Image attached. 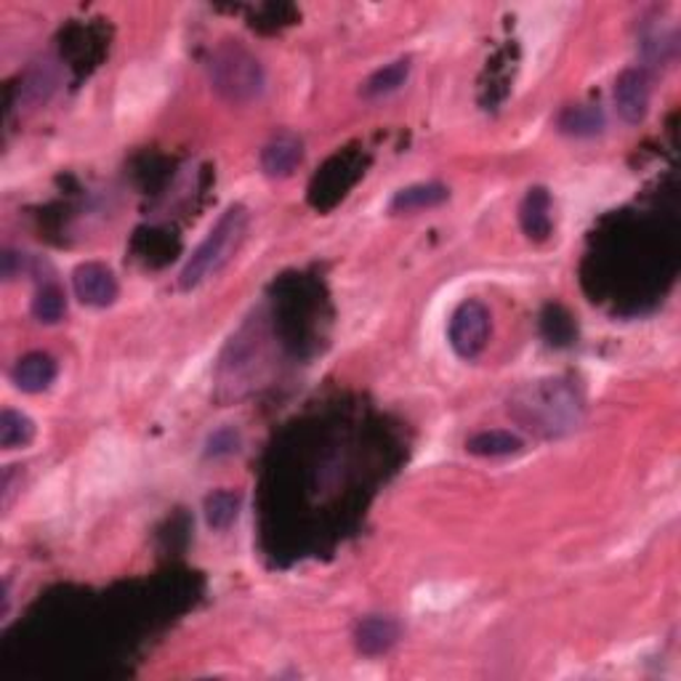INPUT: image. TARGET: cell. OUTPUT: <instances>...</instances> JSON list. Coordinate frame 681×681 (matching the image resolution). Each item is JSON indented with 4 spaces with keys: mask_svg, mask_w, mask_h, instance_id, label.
Returning <instances> with one entry per match:
<instances>
[{
    "mask_svg": "<svg viewBox=\"0 0 681 681\" xmlns=\"http://www.w3.org/2000/svg\"><path fill=\"white\" fill-rule=\"evenodd\" d=\"M248 224H251V213L242 202L229 206L221 219L216 221L208 238L195 248V253L189 255L185 270L179 272V287L181 291H195L202 283L216 277L229 261L234 259L240 251V245L245 242Z\"/></svg>",
    "mask_w": 681,
    "mask_h": 681,
    "instance_id": "7a4b0ae2",
    "label": "cell"
},
{
    "mask_svg": "<svg viewBox=\"0 0 681 681\" xmlns=\"http://www.w3.org/2000/svg\"><path fill=\"white\" fill-rule=\"evenodd\" d=\"M242 509V493L238 490H216L206 497V522L216 533H224L238 522Z\"/></svg>",
    "mask_w": 681,
    "mask_h": 681,
    "instance_id": "5bb4252c",
    "label": "cell"
},
{
    "mask_svg": "<svg viewBox=\"0 0 681 681\" xmlns=\"http://www.w3.org/2000/svg\"><path fill=\"white\" fill-rule=\"evenodd\" d=\"M402 637V628L395 618H384V615H368L355 628V647L365 658H381Z\"/></svg>",
    "mask_w": 681,
    "mask_h": 681,
    "instance_id": "ba28073f",
    "label": "cell"
},
{
    "mask_svg": "<svg viewBox=\"0 0 681 681\" xmlns=\"http://www.w3.org/2000/svg\"><path fill=\"white\" fill-rule=\"evenodd\" d=\"M240 450V431L232 426L224 429H216L206 442V458H227L234 455Z\"/></svg>",
    "mask_w": 681,
    "mask_h": 681,
    "instance_id": "ac0fdd59",
    "label": "cell"
},
{
    "mask_svg": "<svg viewBox=\"0 0 681 681\" xmlns=\"http://www.w3.org/2000/svg\"><path fill=\"white\" fill-rule=\"evenodd\" d=\"M652 99V81L650 72L645 67H628L615 81V107L618 115L624 117L628 126H639L645 123L647 113H650Z\"/></svg>",
    "mask_w": 681,
    "mask_h": 681,
    "instance_id": "5b68a950",
    "label": "cell"
},
{
    "mask_svg": "<svg viewBox=\"0 0 681 681\" xmlns=\"http://www.w3.org/2000/svg\"><path fill=\"white\" fill-rule=\"evenodd\" d=\"M28 270V255L17 253V251H3L0 255V274H3V280L9 283V280H14Z\"/></svg>",
    "mask_w": 681,
    "mask_h": 681,
    "instance_id": "d6986e66",
    "label": "cell"
},
{
    "mask_svg": "<svg viewBox=\"0 0 681 681\" xmlns=\"http://www.w3.org/2000/svg\"><path fill=\"white\" fill-rule=\"evenodd\" d=\"M509 412L516 423L533 434L556 440L573 434L583 423V397L578 386L567 378H541L530 381L509 397Z\"/></svg>",
    "mask_w": 681,
    "mask_h": 681,
    "instance_id": "6da1fadb",
    "label": "cell"
},
{
    "mask_svg": "<svg viewBox=\"0 0 681 681\" xmlns=\"http://www.w3.org/2000/svg\"><path fill=\"white\" fill-rule=\"evenodd\" d=\"M56 376L59 363L51 355H45V352H30L11 370V381L24 395H41V391L56 381Z\"/></svg>",
    "mask_w": 681,
    "mask_h": 681,
    "instance_id": "9c48e42d",
    "label": "cell"
},
{
    "mask_svg": "<svg viewBox=\"0 0 681 681\" xmlns=\"http://www.w3.org/2000/svg\"><path fill=\"white\" fill-rule=\"evenodd\" d=\"M522 232L533 242H546L554 232L552 219V195L546 187H530L520 206Z\"/></svg>",
    "mask_w": 681,
    "mask_h": 681,
    "instance_id": "30bf717a",
    "label": "cell"
},
{
    "mask_svg": "<svg viewBox=\"0 0 681 681\" xmlns=\"http://www.w3.org/2000/svg\"><path fill=\"white\" fill-rule=\"evenodd\" d=\"M35 440V421L24 412L6 408L0 412V448L3 450H17L28 448Z\"/></svg>",
    "mask_w": 681,
    "mask_h": 681,
    "instance_id": "2e32d148",
    "label": "cell"
},
{
    "mask_svg": "<svg viewBox=\"0 0 681 681\" xmlns=\"http://www.w3.org/2000/svg\"><path fill=\"white\" fill-rule=\"evenodd\" d=\"M301 163H304V142L291 130L272 136L261 149V170L270 179H287Z\"/></svg>",
    "mask_w": 681,
    "mask_h": 681,
    "instance_id": "52a82bcc",
    "label": "cell"
},
{
    "mask_svg": "<svg viewBox=\"0 0 681 681\" xmlns=\"http://www.w3.org/2000/svg\"><path fill=\"white\" fill-rule=\"evenodd\" d=\"M448 338L461 359H476L488 349L490 340V310L476 298H467L455 306L450 317Z\"/></svg>",
    "mask_w": 681,
    "mask_h": 681,
    "instance_id": "277c9868",
    "label": "cell"
},
{
    "mask_svg": "<svg viewBox=\"0 0 681 681\" xmlns=\"http://www.w3.org/2000/svg\"><path fill=\"white\" fill-rule=\"evenodd\" d=\"M410 75V59H397V62L386 64V67L376 70L368 81L363 83V96L365 99H381V96L395 94L405 85Z\"/></svg>",
    "mask_w": 681,
    "mask_h": 681,
    "instance_id": "9a60e30c",
    "label": "cell"
},
{
    "mask_svg": "<svg viewBox=\"0 0 681 681\" xmlns=\"http://www.w3.org/2000/svg\"><path fill=\"white\" fill-rule=\"evenodd\" d=\"M211 85L221 99L232 104L259 102L266 88L261 62L242 43H221L208 62Z\"/></svg>",
    "mask_w": 681,
    "mask_h": 681,
    "instance_id": "3957f363",
    "label": "cell"
},
{
    "mask_svg": "<svg viewBox=\"0 0 681 681\" xmlns=\"http://www.w3.org/2000/svg\"><path fill=\"white\" fill-rule=\"evenodd\" d=\"M525 448L522 437L511 434L506 429H490V431H476L474 437L467 440V450L471 455L480 458H503L514 455Z\"/></svg>",
    "mask_w": 681,
    "mask_h": 681,
    "instance_id": "4fadbf2b",
    "label": "cell"
},
{
    "mask_svg": "<svg viewBox=\"0 0 681 681\" xmlns=\"http://www.w3.org/2000/svg\"><path fill=\"white\" fill-rule=\"evenodd\" d=\"M72 291L81 304L94 306V310H107L121 296L115 272L99 261H85L72 272Z\"/></svg>",
    "mask_w": 681,
    "mask_h": 681,
    "instance_id": "8992f818",
    "label": "cell"
},
{
    "mask_svg": "<svg viewBox=\"0 0 681 681\" xmlns=\"http://www.w3.org/2000/svg\"><path fill=\"white\" fill-rule=\"evenodd\" d=\"M450 200V189L440 181H421V185H410L395 192L389 202V213H418L429 211V208L442 206Z\"/></svg>",
    "mask_w": 681,
    "mask_h": 681,
    "instance_id": "7c38bea8",
    "label": "cell"
},
{
    "mask_svg": "<svg viewBox=\"0 0 681 681\" xmlns=\"http://www.w3.org/2000/svg\"><path fill=\"white\" fill-rule=\"evenodd\" d=\"M64 314H67V298L64 291L56 283H43L38 287L35 298H32V317L43 325H56L62 323Z\"/></svg>",
    "mask_w": 681,
    "mask_h": 681,
    "instance_id": "e0dca14e",
    "label": "cell"
},
{
    "mask_svg": "<svg viewBox=\"0 0 681 681\" xmlns=\"http://www.w3.org/2000/svg\"><path fill=\"white\" fill-rule=\"evenodd\" d=\"M607 128L605 109L599 104H578V107H565L556 115V130L573 139H594Z\"/></svg>",
    "mask_w": 681,
    "mask_h": 681,
    "instance_id": "8fae6325",
    "label": "cell"
}]
</instances>
